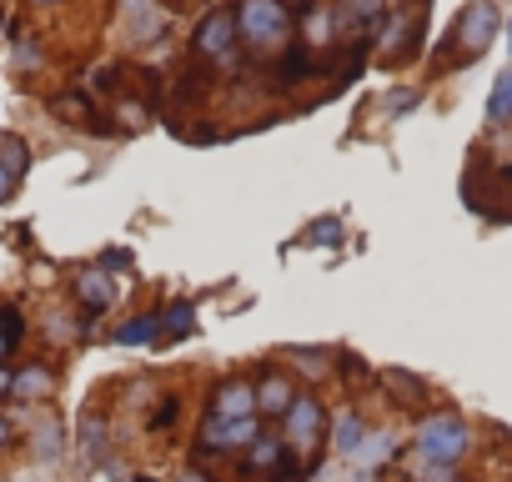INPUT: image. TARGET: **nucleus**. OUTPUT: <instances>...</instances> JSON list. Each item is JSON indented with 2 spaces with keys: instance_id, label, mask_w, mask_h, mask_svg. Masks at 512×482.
<instances>
[{
  "instance_id": "36",
  "label": "nucleus",
  "mask_w": 512,
  "mask_h": 482,
  "mask_svg": "<svg viewBox=\"0 0 512 482\" xmlns=\"http://www.w3.org/2000/svg\"><path fill=\"white\" fill-rule=\"evenodd\" d=\"M31 6H61V0H31Z\"/></svg>"
},
{
  "instance_id": "2",
  "label": "nucleus",
  "mask_w": 512,
  "mask_h": 482,
  "mask_svg": "<svg viewBox=\"0 0 512 482\" xmlns=\"http://www.w3.org/2000/svg\"><path fill=\"white\" fill-rule=\"evenodd\" d=\"M282 442L292 447V457H302L307 477H317V467L327 457V442H332V417H327L317 392H297L292 412L282 417Z\"/></svg>"
},
{
  "instance_id": "30",
  "label": "nucleus",
  "mask_w": 512,
  "mask_h": 482,
  "mask_svg": "<svg viewBox=\"0 0 512 482\" xmlns=\"http://www.w3.org/2000/svg\"><path fill=\"white\" fill-rule=\"evenodd\" d=\"M11 442H16V427H11V417H6V412H0V457L11 452Z\"/></svg>"
},
{
  "instance_id": "10",
  "label": "nucleus",
  "mask_w": 512,
  "mask_h": 482,
  "mask_svg": "<svg viewBox=\"0 0 512 482\" xmlns=\"http://www.w3.org/2000/svg\"><path fill=\"white\" fill-rule=\"evenodd\" d=\"M121 26H126V41H131V46L161 41V31H166L161 0H121Z\"/></svg>"
},
{
  "instance_id": "5",
  "label": "nucleus",
  "mask_w": 512,
  "mask_h": 482,
  "mask_svg": "<svg viewBox=\"0 0 512 482\" xmlns=\"http://www.w3.org/2000/svg\"><path fill=\"white\" fill-rule=\"evenodd\" d=\"M236 46H241V36H236V11L231 6H211L191 31V51L201 61H231Z\"/></svg>"
},
{
  "instance_id": "33",
  "label": "nucleus",
  "mask_w": 512,
  "mask_h": 482,
  "mask_svg": "<svg viewBox=\"0 0 512 482\" xmlns=\"http://www.w3.org/2000/svg\"><path fill=\"white\" fill-rule=\"evenodd\" d=\"M502 36H507V51H512V16L502 21Z\"/></svg>"
},
{
  "instance_id": "22",
  "label": "nucleus",
  "mask_w": 512,
  "mask_h": 482,
  "mask_svg": "<svg viewBox=\"0 0 512 482\" xmlns=\"http://www.w3.org/2000/svg\"><path fill=\"white\" fill-rule=\"evenodd\" d=\"M196 332V307L191 302H171L161 312V337H191Z\"/></svg>"
},
{
  "instance_id": "37",
  "label": "nucleus",
  "mask_w": 512,
  "mask_h": 482,
  "mask_svg": "<svg viewBox=\"0 0 512 482\" xmlns=\"http://www.w3.org/2000/svg\"><path fill=\"white\" fill-rule=\"evenodd\" d=\"M6 482H31V477H6Z\"/></svg>"
},
{
  "instance_id": "31",
  "label": "nucleus",
  "mask_w": 512,
  "mask_h": 482,
  "mask_svg": "<svg viewBox=\"0 0 512 482\" xmlns=\"http://www.w3.org/2000/svg\"><path fill=\"white\" fill-rule=\"evenodd\" d=\"M176 482H216V472H211V467H186Z\"/></svg>"
},
{
  "instance_id": "32",
  "label": "nucleus",
  "mask_w": 512,
  "mask_h": 482,
  "mask_svg": "<svg viewBox=\"0 0 512 482\" xmlns=\"http://www.w3.org/2000/svg\"><path fill=\"white\" fill-rule=\"evenodd\" d=\"M11 382H16V372H11L6 362H0V397H11Z\"/></svg>"
},
{
  "instance_id": "18",
  "label": "nucleus",
  "mask_w": 512,
  "mask_h": 482,
  "mask_svg": "<svg viewBox=\"0 0 512 482\" xmlns=\"http://www.w3.org/2000/svg\"><path fill=\"white\" fill-rule=\"evenodd\" d=\"M31 447H36L41 462H61V457H66V432H61V417H56V412H46V417L36 422Z\"/></svg>"
},
{
  "instance_id": "20",
  "label": "nucleus",
  "mask_w": 512,
  "mask_h": 482,
  "mask_svg": "<svg viewBox=\"0 0 512 482\" xmlns=\"http://www.w3.org/2000/svg\"><path fill=\"white\" fill-rule=\"evenodd\" d=\"M397 452H402L397 432H367V442H362L357 462H362V467H382V462H392Z\"/></svg>"
},
{
  "instance_id": "8",
  "label": "nucleus",
  "mask_w": 512,
  "mask_h": 482,
  "mask_svg": "<svg viewBox=\"0 0 512 482\" xmlns=\"http://www.w3.org/2000/svg\"><path fill=\"white\" fill-rule=\"evenodd\" d=\"M422 36H427V0H417V6L387 31L382 61H387V66H412V61L422 56Z\"/></svg>"
},
{
  "instance_id": "17",
  "label": "nucleus",
  "mask_w": 512,
  "mask_h": 482,
  "mask_svg": "<svg viewBox=\"0 0 512 482\" xmlns=\"http://www.w3.org/2000/svg\"><path fill=\"white\" fill-rule=\"evenodd\" d=\"M156 337H161V312H136L131 322H121V327L111 332L116 347H146V342H156Z\"/></svg>"
},
{
  "instance_id": "13",
  "label": "nucleus",
  "mask_w": 512,
  "mask_h": 482,
  "mask_svg": "<svg viewBox=\"0 0 512 482\" xmlns=\"http://www.w3.org/2000/svg\"><path fill=\"white\" fill-rule=\"evenodd\" d=\"M382 387L397 397V407H407V412H417V407H427V397H432V387L417 377V372H407V367H387L382 372Z\"/></svg>"
},
{
  "instance_id": "23",
  "label": "nucleus",
  "mask_w": 512,
  "mask_h": 482,
  "mask_svg": "<svg viewBox=\"0 0 512 482\" xmlns=\"http://www.w3.org/2000/svg\"><path fill=\"white\" fill-rule=\"evenodd\" d=\"M176 417H181V397L166 392V397H156V407H151V417H146V432H171Z\"/></svg>"
},
{
  "instance_id": "7",
  "label": "nucleus",
  "mask_w": 512,
  "mask_h": 482,
  "mask_svg": "<svg viewBox=\"0 0 512 482\" xmlns=\"http://www.w3.org/2000/svg\"><path fill=\"white\" fill-rule=\"evenodd\" d=\"M387 21V0H337L332 6V26L347 41H372Z\"/></svg>"
},
{
  "instance_id": "15",
  "label": "nucleus",
  "mask_w": 512,
  "mask_h": 482,
  "mask_svg": "<svg viewBox=\"0 0 512 482\" xmlns=\"http://www.w3.org/2000/svg\"><path fill=\"white\" fill-rule=\"evenodd\" d=\"M56 392V372L51 367H41V362H26L21 372H16V382H11V397L16 402H41V397H51Z\"/></svg>"
},
{
  "instance_id": "38",
  "label": "nucleus",
  "mask_w": 512,
  "mask_h": 482,
  "mask_svg": "<svg viewBox=\"0 0 512 482\" xmlns=\"http://www.w3.org/2000/svg\"><path fill=\"white\" fill-rule=\"evenodd\" d=\"M136 482H156V477H136Z\"/></svg>"
},
{
  "instance_id": "4",
  "label": "nucleus",
  "mask_w": 512,
  "mask_h": 482,
  "mask_svg": "<svg viewBox=\"0 0 512 482\" xmlns=\"http://www.w3.org/2000/svg\"><path fill=\"white\" fill-rule=\"evenodd\" d=\"M497 31H502L497 0H467V6L457 11V21H452V31H447V41H442V51H452V66H472L497 41Z\"/></svg>"
},
{
  "instance_id": "28",
  "label": "nucleus",
  "mask_w": 512,
  "mask_h": 482,
  "mask_svg": "<svg viewBox=\"0 0 512 482\" xmlns=\"http://www.w3.org/2000/svg\"><path fill=\"white\" fill-rule=\"evenodd\" d=\"M131 267V252L126 247H111L106 257H101V272H126Z\"/></svg>"
},
{
  "instance_id": "12",
  "label": "nucleus",
  "mask_w": 512,
  "mask_h": 482,
  "mask_svg": "<svg viewBox=\"0 0 512 482\" xmlns=\"http://www.w3.org/2000/svg\"><path fill=\"white\" fill-rule=\"evenodd\" d=\"M312 71H317V56H312L307 41H287L277 51V81L282 86H302V81H312Z\"/></svg>"
},
{
  "instance_id": "11",
  "label": "nucleus",
  "mask_w": 512,
  "mask_h": 482,
  "mask_svg": "<svg viewBox=\"0 0 512 482\" xmlns=\"http://www.w3.org/2000/svg\"><path fill=\"white\" fill-rule=\"evenodd\" d=\"M71 292H76V302H81L86 312H106V307L116 302V277L101 272V267H86V272H76Z\"/></svg>"
},
{
  "instance_id": "26",
  "label": "nucleus",
  "mask_w": 512,
  "mask_h": 482,
  "mask_svg": "<svg viewBox=\"0 0 512 482\" xmlns=\"http://www.w3.org/2000/svg\"><path fill=\"white\" fill-rule=\"evenodd\" d=\"M337 362H342V377H347V382H357V377H372V367H367L357 352H337Z\"/></svg>"
},
{
  "instance_id": "35",
  "label": "nucleus",
  "mask_w": 512,
  "mask_h": 482,
  "mask_svg": "<svg viewBox=\"0 0 512 482\" xmlns=\"http://www.w3.org/2000/svg\"><path fill=\"white\" fill-rule=\"evenodd\" d=\"M287 6H292V11H302V6H312V0H287Z\"/></svg>"
},
{
  "instance_id": "16",
  "label": "nucleus",
  "mask_w": 512,
  "mask_h": 482,
  "mask_svg": "<svg viewBox=\"0 0 512 482\" xmlns=\"http://www.w3.org/2000/svg\"><path fill=\"white\" fill-rule=\"evenodd\" d=\"M367 417H362V407H347L337 422H332V452H342V457H357L362 452V442H367Z\"/></svg>"
},
{
  "instance_id": "39",
  "label": "nucleus",
  "mask_w": 512,
  "mask_h": 482,
  "mask_svg": "<svg viewBox=\"0 0 512 482\" xmlns=\"http://www.w3.org/2000/svg\"><path fill=\"white\" fill-rule=\"evenodd\" d=\"M387 6H392V0H387Z\"/></svg>"
},
{
  "instance_id": "24",
  "label": "nucleus",
  "mask_w": 512,
  "mask_h": 482,
  "mask_svg": "<svg viewBox=\"0 0 512 482\" xmlns=\"http://www.w3.org/2000/svg\"><path fill=\"white\" fill-rule=\"evenodd\" d=\"M0 337H6V347L16 352L21 347V337H26V312L16 307V302H0Z\"/></svg>"
},
{
  "instance_id": "19",
  "label": "nucleus",
  "mask_w": 512,
  "mask_h": 482,
  "mask_svg": "<svg viewBox=\"0 0 512 482\" xmlns=\"http://www.w3.org/2000/svg\"><path fill=\"white\" fill-rule=\"evenodd\" d=\"M487 126L492 131H502V126H512V66L492 81V91H487Z\"/></svg>"
},
{
  "instance_id": "21",
  "label": "nucleus",
  "mask_w": 512,
  "mask_h": 482,
  "mask_svg": "<svg viewBox=\"0 0 512 482\" xmlns=\"http://www.w3.org/2000/svg\"><path fill=\"white\" fill-rule=\"evenodd\" d=\"M287 357L297 362V372H302V377H327V372L337 367L327 347H287Z\"/></svg>"
},
{
  "instance_id": "3",
  "label": "nucleus",
  "mask_w": 512,
  "mask_h": 482,
  "mask_svg": "<svg viewBox=\"0 0 512 482\" xmlns=\"http://www.w3.org/2000/svg\"><path fill=\"white\" fill-rule=\"evenodd\" d=\"M236 36L251 56H272L292 41V6L287 0H231Z\"/></svg>"
},
{
  "instance_id": "1",
  "label": "nucleus",
  "mask_w": 512,
  "mask_h": 482,
  "mask_svg": "<svg viewBox=\"0 0 512 482\" xmlns=\"http://www.w3.org/2000/svg\"><path fill=\"white\" fill-rule=\"evenodd\" d=\"M472 447H477V432H472V422H467L462 412H452V407L422 412V422H417V432H412L417 462H432V467H462V462L472 457Z\"/></svg>"
},
{
  "instance_id": "25",
  "label": "nucleus",
  "mask_w": 512,
  "mask_h": 482,
  "mask_svg": "<svg viewBox=\"0 0 512 482\" xmlns=\"http://www.w3.org/2000/svg\"><path fill=\"white\" fill-rule=\"evenodd\" d=\"M307 236L317 241V247H342V221H337V216H327V221H317Z\"/></svg>"
},
{
  "instance_id": "9",
  "label": "nucleus",
  "mask_w": 512,
  "mask_h": 482,
  "mask_svg": "<svg viewBox=\"0 0 512 482\" xmlns=\"http://www.w3.org/2000/svg\"><path fill=\"white\" fill-rule=\"evenodd\" d=\"M297 402V382L292 372H277V367H262V377H256V417L262 422H282Z\"/></svg>"
},
{
  "instance_id": "27",
  "label": "nucleus",
  "mask_w": 512,
  "mask_h": 482,
  "mask_svg": "<svg viewBox=\"0 0 512 482\" xmlns=\"http://www.w3.org/2000/svg\"><path fill=\"white\" fill-rule=\"evenodd\" d=\"M417 101H422V91H417V86H402V91L387 96V111H412Z\"/></svg>"
},
{
  "instance_id": "6",
  "label": "nucleus",
  "mask_w": 512,
  "mask_h": 482,
  "mask_svg": "<svg viewBox=\"0 0 512 482\" xmlns=\"http://www.w3.org/2000/svg\"><path fill=\"white\" fill-rule=\"evenodd\" d=\"M236 417H256V382L241 372L221 377L206 402V422H236Z\"/></svg>"
},
{
  "instance_id": "14",
  "label": "nucleus",
  "mask_w": 512,
  "mask_h": 482,
  "mask_svg": "<svg viewBox=\"0 0 512 482\" xmlns=\"http://www.w3.org/2000/svg\"><path fill=\"white\" fill-rule=\"evenodd\" d=\"M76 447H81L86 462H106L111 457V422L101 412H86L81 427H76Z\"/></svg>"
},
{
  "instance_id": "34",
  "label": "nucleus",
  "mask_w": 512,
  "mask_h": 482,
  "mask_svg": "<svg viewBox=\"0 0 512 482\" xmlns=\"http://www.w3.org/2000/svg\"><path fill=\"white\" fill-rule=\"evenodd\" d=\"M11 357V347H6V337H0V362H6Z\"/></svg>"
},
{
  "instance_id": "29",
  "label": "nucleus",
  "mask_w": 512,
  "mask_h": 482,
  "mask_svg": "<svg viewBox=\"0 0 512 482\" xmlns=\"http://www.w3.org/2000/svg\"><path fill=\"white\" fill-rule=\"evenodd\" d=\"M16 181H21V171H16V166H0V201H11Z\"/></svg>"
}]
</instances>
